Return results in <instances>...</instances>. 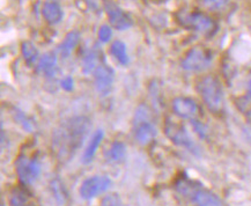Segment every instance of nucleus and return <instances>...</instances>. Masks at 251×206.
<instances>
[{
    "mask_svg": "<svg viewBox=\"0 0 251 206\" xmlns=\"http://www.w3.org/2000/svg\"><path fill=\"white\" fill-rule=\"evenodd\" d=\"M12 114H13V117H14V120L17 121L18 123L20 124L21 127L24 128L25 131L31 132V131L34 130V123H33V121H31L30 118H29L28 116L25 115L24 111L19 110V109H15V110L13 111Z\"/></svg>",
    "mask_w": 251,
    "mask_h": 206,
    "instance_id": "412c9836",
    "label": "nucleus"
},
{
    "mask_svg": "<svg viewBox=\"0 0 251 206\" xmlns=\"http://www.w3.org/2000/svg\"><path fill=\"white\" fill-rule=\"evenodd\" d=\"M20 206H36L34 204L33 202L31 201H29V202H27V203H25V204H22V205H20Z\"/></svg>",
    "mask_w": 251,
    "mask_h": 206,
    "instance_id": "c85d7f7f",
    "label": "nucleus"
},
{
    "mask_svg": "<svg viewBox=\"0 0 251 206\" xmlns=\"http://www.w3.org/2000/svg\"><path fill=\"white\" fill-rule=\"evenodd\" d=\"M250 134H251V129H250Z\"/></svg>",
    "mask_w": 251,
    "mask_h": 206,
    "instance_id": "2f4dec72",
    "label": "nucleus"
},
{
    "mask_svg": "<svg viewBox=\"0 0 251 206\" xmlns=\"http://www.w3.org/2000/svg\"><path fill=\"white\" fill-rule=\"evenodd\" d=\"M105 12L112 27L117 30H125L133 25V20L127 13L111 1H107L104 5Z\"/></svg>",
    "mask_w": 251,
    "mask_h": 206,
    "instance_id": "9b49d317",
    "label": "nucleus"
},
{
    "mask_svg": "<svg viewBox=\"0 0 251 206\" xmlns=\"http://www.w3.org/2000/svg\"><path fill=\"white\" fill-rule=\"evenodd\" d=\"M110 53L122 65H127L128 54L126 51V46H125V43H123V42L118 40L112 42V44L110 46Z\"/></svg>",
    "mask_w": 251,
    "mask_h": 206,
    "instance_id": "aec40b11",
    "label": "nucleus"
},
{
    "mask_svg": "<svg viewBox=\"0 0 251 206\" xmlns=\"http://www.w3.org/2000/svg\"><path fill=\"white\" fill-rule=\"evenodd\" d=\"M212 53L202 47L191 48L182 60V67L189 72H202L211 66Z\"/></svg>",
    "mask_w": 251,
    "mask_h": 206,
    "instance_id": "423d86ee",
    "label": "nucleus"
},
{
    "mask_svg": "<svg viewBox=\"0 0 251 206\" xmlns=\"http://www.w3.org/2000/svg\"><path fill=\"white\" fill-rule=\"evenodd\" d=\"M42 15L49 25H57L63 19V9L57 0H46L42 7Z\"/></svg>",
    "mask_w": 251,
    "mask_h": 206,
    "instance_id": "4468645a",
    "label": "nucleus"
},
{
    "mask_svg": "<svg viewBox=\"0 0 251 206\" xmlns=\"http://www.w3.org/2000/svg\"><path fill=\"white\" fill-rule=\"evenodd\" d=\"M51 189H52V192L57 201L64 203L66 198V191L64 189V185H62V183L58 181V180L57 181H53L52 184H51Z\"/></svg>",
    "mask_w": 251,
    "mask_h": 206,
    "instance_id": "b1692460",
    "label": "nucleus"
},
{
    "mask_svg": "<svg viewBox=\"0 0 251 206\" xmlns=\"http://www.w3.org/2000/svg\"><path fill=\"white\" fill-rule=\"evenodd\" d=\"M37 71L47 79L56 78L58 72V62L56 53L47 52L40 58L37 64Z\"/></svg>",
    "mask_w": 251,
    "mask_h": 206,
    "instance_id": "ddd939ff",
    "label": "nucleus"
},
{
    "mask_svg": "<svg viewBox=\"0 0 251 206\" xmlns=\"http://www.w3.org/2000/svg\"><path fill=\"white\" fill-rule=\"evenodd\" d=\"M125 156H126V146L124 143L118 140L111 143L104 153L105 160L110 163H120L124 161Z\"/></svg>",
    "mask_w": 251,
    "mask_h": 206,
    "instance_id": "f3484780",
    "label": "nucleus"
},
{
    "mask_svg": "<svg viewBox=\"0 0 251 206\" xmlns=\"http://www.w3.org/2000/svg\"><path fill=\"white\" fill-rule=\"evenodd\" d=\"M115 80V72L110 66L101 64L94 71V85L96 92L101 96H107L111 92Z\"/></svg>",
    "mask_w": 251,
    "mask_h": 206,
    "instance_id": "1a4fd4ad",
    "label": "nucleus"
},
{
    "mask_svg": "<svg viewBox=\"0 0 251 206\" xmlns=\"http://www.w3.org/2000/svg\"><path fill=\"white\" fill-rule=\"evenodd\" d=\"M165 132L166 136L172 140V143L190 151V152H192L194 154H197L198 149L196 146L195 141L192 140L189 132L186 131V129L182 124L172 120H168L165 125Z\"/></svg>",
    "mask_w": 251,
    "mask_h": 206,
    "instance_id": "0eeeda50",
    "label": "nucleus"
},
{
    "mask_svg": "<svg viewBox=\"0 0 251 206\" xmlns=\"http://www.w3.org/2000/svg\"><path fill=\"white\" fill-rule=\"evenodd\" d=\"M192 124H194V128L197 133L201 136V138H204L206 136V129L204 125H202L201 122H198L197 120H192Z\"/></svg>",
    "mask_w": 251,
    "mask_h": 206,
    "instance_id": "bb28decb",
    "label": "nucleus"
},
{
    "mask_svg": "<svg viewBox=\"0 0 251 206\" xmlns=\"http://www.w3.org/2000/svg\"><path fill=\"white\" fill-rule=\"evenodd\" d=\"M173 111L182 120H196L199 115V105L195 100L179 96L173 100Z\"/></svg>",
    "mask_w": 251,
    "mask_h": 206,
    "instance_id": "9d476101",
    "label": "nucleus"
},
{
    "mask_svg": "<svg viewBox=\"0 0 251 206\" xmlns=\"http://www.w3.org/2000/svg\"><path fill=\"white\" fill-rule=\"evenodd\" d=\"M248 95L251 98V80L249 81V83H248Z\"/></svg>",
    "mask_w": 251,
    "mask_h": 206,
    "instance_id": "c756f323",
    "label": "nucleus"
},
{
    "mask_svg": "<svg viewBox=\"0 0 251 206\" xmlns=\"http://www.w3.org/2000/svg\"><path fill=\"white\" fill-rule=\"evenodd\" d=\"M156 128L151 120L133 121V136L140 145H149L155 139Z\"/></svg>",
    "mask_w": 251,
    "mask_h": 206,
    "instance_id": "f8f14e48",
    "label": "nucleus"
},
{
    "mask_svg": "<svg viewBox=\"0 0 251 206\" xmlns=\"http://www.w3.org/2000/svg\"><path fill=\"white\" fill-rule=\"evenodd\" d=\"M15 172L22 184H33L42 172V165L37 155L21 154L15 161Z\"/></svg>",
    "mask_w": 251,
    "mask_h": 206,
    "instance_id": "39448f33",
    "label": "nucleus"
},
{
    "mask_svg": "<svg viewBox=\"0 0 251 206\" xmlns=\"http://www.w3.org/2000/svg\"><path fill=\"white\" fill-rule=\"evenodd\" d=\"M111 180L108 176L104 175H94L91 178L86 179L81 183L79 189L80 197L86 201H91V199L98 197L102 195L110 188Z\"/></svg>",
    "mask_w": 251,
    "mask_h": 206,
    "instance_id": "6e6552de",
    "label": "nucleus"
},
{
    "mask_svg": "<svg viewBox=\"0 0 251 206\" xmlns=\"http://www.w3.org/2000/svg\"><path fill=\"white\" fill-rule=\"evenodd\" d=\"M1 206H5V204H4V203H2V204H1Z\"/></svg>",
    "mask_w": 251,
    "mask_h": 206,
    "instance_id": "7c9ffc66",
    "label": "nucleus"
},
{
    "mask_svg": "<svg viewBox=\"0 0 251 206\" xmlns=\"http://www.w3.org/2000/svg\"><path fill=\"white\" fill-rule=\"evenodd\" d=\"M237 107L243 114L248 116H251V98L249 95L246 96V98H241L237 102Z\"/></svg>",
    "mask_w": 251,
    "mask_h": 206,
    "instance_id": "393cba45",
    "label": "nucleus"
},
{
    "mask_svg": "<svg viewBox=\"0 0 251 206\" xmlns=\"http://www.w3.org/2000/svg\"><path fill=\"white\" fill-rule=\"evenodd\" d=\"M80 33L78 30H72L66 35L62 43L58 47V52H59L62 58H69L73 50L75 49L76 46L80 42Z\"/></svg>",
    "mask_w": 251,
    "mask_h": 206,
    "instance_id": "2eb2a0df",
    "label": "nucleus"
},
{
    "mask_svg": "<svg viewBox=\"0 0 251 206\" xmlns=\"http://www.w3.org/2000/svg\"><path fill=\"white\" fill-rule=\"evenodd\" d=\"M103 137H104V132L102 130H98L93 133L91 140H89L88 145H87L85 152H83V155H82V162L85 163V165L91 163L93 159H94L95 154L98 152V149L102 143Z\"/></svg>",
    "mask_w": 251,
    "mask_h": 206,
    "instance_id": "dca6fc26",
    "label": "nucleus"
},
{
    "mask_svg": "<svg viewBox=\"0 0 251 206\" xmlns=\"http://www.w3.org/2000/svg\"><path fill=\"white\" fill-rule=\"evenodd\" d=\"M176 19L182 27L201 34L202 36L212 37L218 31L217 22L205 13L181 11L176 14Z\"/></svg>",
    "mask_w": 251,
    "mask_h": 206,
    "instance_id": "20e7f679",
    "label": "nucleus"
},
{
    "mask_svg": "<svg viewBox=\"0 0 251 206\" xmlns=\"http://www.w3.org/2000/svg\"><path fill=\"white\" fill-rule=\"evenodd\" d=\"M101 52L96 49L89 50L88 52L86 53L85 58H83L82 62V70L86 75L88 73H94V71L98 69V67L101 65Z\"/></svg>",
    "mask_w": 251,
    "mask_h": 206,
    "instance_id": "a211bd4d",
    "label": "nucleus"
},
{
    "mask_svg": "<svg viewBox=\"0 0 251 206\" xmlns=\"http://www.w3.org/2000/svg\"><path fill=\"white\" fill-rule=\"evenodd\" d=\"M62 87L66 92H70L73 89V78L72 77H65L62 80Z\"/></svg>",
    "mask_w": 251,
    "mask_h": 206,
    "instance_id": "cd10ccee",
    "label": "nucleus"
},
{
    "mask_svg": "<svg viewBox=\"0 0 251 206\" xmlns=\"http://www.w3.org/2000/svg\"><path fill=\"white\" fill-rule=\"evenodd\" d=\"M197 92L208 110L213 114H220L224 110V89L219 79L214 76H206L199 80Z\"/></svg>",
    "mask_w": 251,
    "mask_h": 206,
    "instance_id": "7ed1b4c3",
    "label": "nucleus"
},
{
    "mask_svg": "<svg viewBox=\"0 0 251 206\" xmlns=\"http://www.w3.org/2000/svg\"><path fill=\"white\" fill-rule=\"evenodd\" d=\"M21 53L22 57H24L25 64L28 66H33L35 63L38 60V50L37 48L35 47L34 43L29 41H25L22 42L21 44Z\"/></svg>",
    "mask_w": 251,
    "mask_h": 206,
    "instance_id": "6ab92c4d",
    "label": "nucleus"
},
{
    "mask_svg": "<svg viewBox=\"0 0 251 206\" xmlns=\"http://www.w3.org/2000/svg\"><path fill=\"white\" fill-rule=\"evenodd\" d=\"M176 190L194 206H224L221 199L214 192L188 178H182L177 181Z\"/></svg>",
    "mask_w": 251,
    "mask_h": 206,
    "instance_id": "f03ea898",
    "label": "nucleus"
},
{
    "mask_svg": "<svg viewBox=\"0 0 251 206\" xmlns=\"http://www.w3.org/2000/svg\"><path fill=\"white\" fill-rule=\"evenodd\" d=\"M230 0H197L199 6L208 11H219L229 4Z\"/></svg>",
    "mask_w": 251,
    "mask_h": 206,
    "instance_id": "4be33fe9",
    "label": "nucleus"
},
{
    "mask_svg": "<svg viewBox=\"0 0 251 206\" xmlns=\"http://www.w3.org/2000/svg\"><path fill=\"white\" fill-rule=\"evenodd\" d=\"M112 36V30L111 28L109 27L107 25H103L101 26L99 30V38L100 41L103 42V43H107V42L110 41V38Z\"/></svg>",
    "mask_w": 251,
    "mask_h": 206,
    "instance_id": "a878e982",
    "label": "nucleus"
},
{
    "mask_svg": "<svg viewBox=\"0 0 251 206\" xmlns=\"http://www.w3.org/2000/svg\"><path fill=\"white\" fill-rule=\"evenodd\" d=\"M101 206H125L120 195L109 194L101 201Z\"/></svg>",
    "mask_w": 251,
    "mask_h": 206,
    "instance_id": "5701e85b",
    "label": "nucleus"
},
{
    "mask_svg": "<svg viewBox=\"0 0 251 206\" xmlns=\"http://www.w3.org/2000/svg\"><path fill=\"white\" fill-rule=\"evenodd\" d=\"M92 123L85 116H75L64 121L52 133V152L59 161H69L81 147L91 131Z\"/></svg>",
    "mask_w": 251,
    "mask_h": 206,
    "instance_id": "f257e3e1",
    "label": "nucleus"
}]
</instances>
